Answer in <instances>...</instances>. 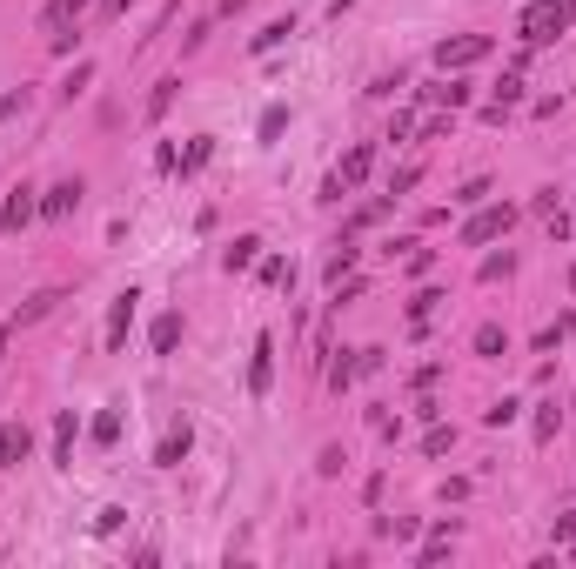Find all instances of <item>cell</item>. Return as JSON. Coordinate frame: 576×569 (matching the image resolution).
Instances as JSON below:
<instances>
[{
	"instance_id": "obj_29",
	"label": "cell",
	"mask_w": 576,
	"mask_h": 569,
	"mask_svg": "<svg viewBox=\"0 0 576 569\" xmlns=\"http://www.w3.org/2000/svg\"><path fill=\"white\" fill-rule=\"evenodd\" d=\"M436 302H443V295H436V288H422L416 302H409V322H416V329H422V322H429V308H436Z\"/></svg>"
},
{
	"instance_id": "obj_22",
	"label": "cell",
	"mask_w": 576,
	"mask_h": 569,
	"mask_svg": "<svg viewBox=\"0 0 576 569\" xmlns=\"http://www.w3.org/2000/svg\"><path fill=\"white\" fill-rule=\"evenodd\" d=\"M262 282H268V288H288V282H295V268H288L282 255H268V262H262Z\"/></svg>"
},
{
	"instance_id": "obj_12",
	"label": "cell",
	"mask_w": 576,
	"mask_h": 569,
	"mask_svg": "<svg viewBox=\"0 0 576 569\" xmlns=\"http://www.w3.org/2000/svg\"><path fill=\"white\" fill-rule=\"evenodd\" d=\"M54 469H74V409L54 416Z\"/></svg>"
},
{
	"instance_id": "obj_7",
	"label": "cell",
	"mask_w": 576,
	"mask_h": 569,
	"mask_svg": "<svg viewBox=\"0 0 576 569\" xmlns=\"http://www.w3.org/2000/svg\"><path fill=\"white\" fill-rule=\"evenodd\" d=\"M369 168H376V148H369V141H355V148L342 154V168H335V181H342V188H355V181H369Z\"/></svg>"
},
{
	"instance_id": "obj_34",
	"label": "cell",
	"mask_w": 576,
	"mask_h": 569,
	"mask_svg": "<svg viewBox=\"0 0 576 569\" xmlns=\"http://www.w3.org/2000/svg\"><path fill=\"white\" fill-rule=\"evenodd\" d=\"M121 516H128V509H101V516H94V536H114V529H121Z\"/></svg>"
},
{
	"instance_id": "obj_2",
	"label": "cell",
	"mask_w": 576,
	"mask_h": 569,
	"mask_svg": "<svg viewBox=\"0 0 576 569\" xmlns=\"http://www.w3.org/2000/svg\"><path fill=\"white\" fill-rule=\"evenodd\" d=\"M510 228H516V208H510V201H496V208H476V215H469V228H463V248H483V241L510 235Z\"/></svg>"
},
{
	"instance_id": "obj_31",
	"label": "cell",
	"mask_w": 576,
	"mask_h": 569,
	"mask_svg": "<svg viewBox=\"0 0 576 569\" xmlns=\"http://www.w3.org/2000/svg\"><path fill=\"white\" fill-rule=\"evenodd\" d=\"M416 181H422V161H409V168H396V181H389V195H409Z\"/></svg>"
},
{
	"instance_id": "obj_33",
	"label": "cell",
	"mask_w": 576,
	"mask_h": 569,
	"mask_svg": "<svg viewBox=\"0 0 576 569\" xmlns=\"http://www.w3.org/2000/svg\"><path fill=\"white\" fill-rule=\"evenodd\" d=\"M382 215H389V201H369V208H355V228H376Z\"/></svg>"
},
{
	"instance_id": "obj_19",
	"label": "cell",
	"mask_w": 576,
	"mask_h": 569,
	"mask_svg": "<svg viewBox=\"0 0 576 569\" xmlns=\"http://www.w3.org/2000/svg\"><path fill=\"white\" fill-rule=\"evenodd\" d=\"M94 442H101V449H114V442H121V416H114V409H101V416H94Z\"/></svg>"
},
{
	"instance_id": "obj_6",
	"label": "cell",
	"mask_w": 576,
	"mask_h": 569,
	"mask_svg": "<svg viewBox=\"0 0 576 569\" xmlns=\"http://www.w3.org/2000/svg\"><path fill=\"white\" fill-rule=\"evenodd\" d=\"M81 208V181H54V188H41V215L47 221H61Z\"/></svg>"
},
{
	"instance_id": "obj_8",
	"label": "cell",
	"mask_w": 576,
	"mask_h": 569,
	"mask_svg": "<svg viewBox=\"0 0 576 569\" xmlns=\"http://www.w3.org/2000/svg\"><path fill=\"white\" fill-rule=\"evenodd\" d=\"M134 302H141V295H134V288H121V295H114V308H108V349H121V342H128Z\"/></svg>"
},
{
	"instance_id": "obj_23",
	"label": "cell",
	"mask_w": 576,
	"mask_h": 569,
	"mask_svg": "<svg viewBox=\"0 0 576 569\" xmlns=\"http://www.w3.org/2000/svg\"><path fill=\"white\" fill-rule=\"evenodd\" d=\"M443 108H469V81H443V88H429Z\"/></svg>"
},
{
	"instance_id": "obj_11",
	"label": "cell",
	"mask_w": 576,
	"mask_h": 569,
	"mask_svg": "<svg viewBox=\"0 0 576 569\" xmlns=\"http://www.w3.org/2000/svg\"><path fill=\"white\" fill-rule=\"evenodd\" d=\"M188 442H195V429H188V422H175V429H168V436H161V449H155V462L161 469H175L181 456H188Z\"/></svg>"
},
{
	"instance_id": "obj_26",
	"label": "cell",
	"mask_w": 576,
	"mask_h": 569,
	"mask_svg": "<svg viewBox=\"0 0 576 569\" xmlns=\"http://www.w3.org/2000/svg\"><path fill=\"white\" fill-rule=\"evenodd\" d=\"M476 355H503V329H496V322L476 329Z\"/></svg>"
},
{
	"instance_id": "obj_3",
	"label": "cell",
	"mask_w": 576,
	"mask_h": 569,
	"mask_svg": "<svg viewBox=\"0 0 576 569\" xmlns=\"http://www.w3.org/2000/svg\"><path fill=\"white\" fill-rule=\"evenodd\" d=\"M489 34H456V41H443L436 47V67H443V74H456V67H476V61H489Z\"/></svg>"
},
{
	"instance_id": "obj_25",
	"label": "cell",
	"mask_w": 576,
	"mask_h": 569,
	"mask_svg": "<svg viewBox=\"0 0 576 569\" xmlns=\"http://www.w3.org/2000/svg\"><path fill=\"white\" fill-rule=\"evenodd\" d=\"M516 101H523V74L510 67V74H503V88H496V108H516Z\"/></svg>"
},
{
	"instance_id": "obj_15",
	"label": "cell",
	"mask_w": 576,
	"mask_h": 569,
	"mask_svg": "<svg viewBox=\"0 0 576 569\" xmlns=\"http://www.w3.org/2000/svg\"><path fill=\"white\" fill-rule=\"evenodd\" d=\"M148 342H155V355H175V342H181V315H161L155 329H148Z\"/></svg>"
},
{
	"instance_id": "obj_13",
	"label": "cell",
	"mask_w": 576,
	"mask_h": 569,
	"mask_svg": "<svg viewBox=\"0 0 576 569\" xmlns=\"http://www.w3.org/2000/svg\"><path fill=\"white\" fill-rule=\"evenodd\" d=\"M88 7H94V0H47V7H41V27H47V34H54V27L81 21V14H88Z\"/></svg>"
},
{
	"instance_id": "obj_21",
	"label": "cell",
	"mask_w": 576,
	"mask_h": 569,
	"mask_svg": "<svg viewBox=\"0 0 576 569\" xmlns=\"http://www.w3.org/2000/svg\"><path fill=\"white\" fill-rule=\"evenodd\" d=\"M556 429H563V416H556V402H543L536 409V442H556Z\"/></svg>"
},
{
	"instance_id": "obj_20",
	"label": "cell",
	"mask_w": 576,
	"mask_h": 569,
	"mask_svg": "<svg viewBox=\"0 0 576 569\" xmlns=\"http://www.w3.org/2000/svg\"><path fill=\"white\" fill-rule=\"evenodd\" d=\"M175 88H181V81H161V88L148 94V121H161V114L175 108Z\"/></svg>"
},
{
	"instance_id": "obj_5",
	"label": "cell",
	"mask_w": 576,
	"mask_h": 569,
	"mask_svg": "<svg viewBox=\"0 0 576 569\" xmlns=\"http://www.w3.org/2000/svg\"><path fill=\"white\" fill-rule=\"evenodd\" d=\"M34 195H41V188H27V181H21V188H7V208H0V228H27V221L41 215V201H34Z\"/></svg>"
},
{
	"instance_id": "obj_14",
	"label": "cell",
	"mask_w": 576,
	"mask_h": 569,
	"mask_svg": "<svg viewBox=\"0 0 576 569\" xmlns=\"http://www.w3.org/2000/svg\"><path fill=\"white\" fill-rule=\"evenodd\" d=\"M208 154H215V134H195V141H188V154H181L175 168H181V175H201V168H208Z\"/></svg>"
},
{
	"instance_id": "obj_39",
	"label": "cell",
	"mask_w": 576,
	"mask_h": 569,
	"mask_svg": "<svg viewBox=\"0 0 576 569\" xmlns=\"http://www.w3.org/2000/svg\"><path fill=\"white\" fill-rule=\"evenodd\" d=\"M128 7H134V0H108V14H128Z\"/></svg>"
},
{
	"instance_id": "obj_24",
	"label": "cell",
	"mask_w": 576,
	"mask_h": 569,
	"mask_svg": "<svg viewBox=\"0 0 576 569\" xmlns=\"http://www.w3.org/2000/svg\"><path fill=\"white\" fill-rule=\"evenodd\" d=\"M88 81H94V67H88V61H74V74H67V81H61V94H67V101H74V94H88Z\"/></svg>"
},
{
	"instance_id": "obj_10",
	"label": "cell",
	"mask_w": 576,
	"mask_h": 569,
	"mask_svg": "<svg viewBox=\"0 0 576 569\" xmlns=\"http://www.w3.org/2000/svg\"><path fill=\"white\" fill-rule=\"evenodd\" d=\"M222 262H228V275L255 268V262H262V235H235V241H228V255H222Z\"/></svg>"
},
{
	"instance_id": "obj_38",
	"label": "cell",
	"mask_w": 576,
	"mask_h": 569,
	"mask_svg": "<svg viewBox=\"0 0 576 569\" xmlns=\"http://www.w3.org/2000/svg\"><path fill=\"white\" fill-rule=\"evenodd\" d=\"M7 342H14V322H7V329H0V355H7Z\"/></svg>"
},
{
	"instance_id": "obj_30",
	"label": "cell",
	"mask_w": 576,
	"mask_h": 569,
	"mask_svg": "<svg viewBox=\"0 0 576 569\" xmlns=\"http://www.w3.org/2000/svg\"><path fill=\"white\" fill-rule=\"evenodd\" d=\"M510 255H483V268H476V275H483V282H503V275H510Z\"/></svg>"
},
{
	"instance_id": "obj_32",
	"label": "cell",
	"mask_w": 576,
	"mask_h": 569,
	"mask_svg": "<svg viewBox=\"0 0 576 569\" xmlns=\"http://www.w3.org/2000/svg\"><path fill=\"white\" fill-rule=\"evenodd\" d=\"M288 41V21H275V27H262V34H255V54H268V47H282Z\"/></svg>"
},
{
	"instance_id": "obj_17",
	"label": "cell",
	"mask_w": 576,
	"mask_h": 569,
	"mask_svg": "<svg viewBox=\"0 0 576 569\" xmlns=\"http://www.w3.org/2000/svg\"><path fill=\"white\" fill-rule=\"evenodd\" d=\"M54 302H61V295H54V288H41V295H34L27 308H14V329H27V322H41V315H47Z\"/></svg>"
},
{
	"instance_id": "obj_1",
	"label": "cell",
	"mask_w": 576,
	"mask_h": 569,
	"mask_svg": "<svg viewBox=\"0 0 576 569\" xmlns=\"http://www.w3.org/2000/svg\"><path fill=\"white\" fill-rule=\"evenodd\" d=\"M570 27H576V0H530L523 21H516V34H523V47H550L556 34H570Z\"/></svg>"
},
{
	"instance_id": "obj_27",
	"label": "cell",
	"mask_w": 576,
	"mask_h": 569,
	"mask_svg": "<svg viewBox=\"0 0 576 569\" xmlns=\"http://www.w3.org/2000/svg\"><path fill=\"white\" fill-rule=\"evenodd\" d=\"M355 375H362V369H355L349 355H342V362H329V389H335V395H342V389H349V382H355Z\"/></svg>"
},
{
	"instance_id": "obj_9",
	"label": "cell",
	"mask_w": 576,
	"mask_h": 569,
	"mask_svg": "<svg viewBox=\"0 0 576 569\" xmlns=\"http://www.w3.org/2000/svg\"><path fill=\"white\" fill-rule=\"evenodd\" d=\"M27 442H34V436H27V422H0V469H14V462L27 456Z\"/></svg>"
},
{
	"instance_id": "obj_4",
	"label": "cell",
	"mask_w": 576,
	"mask_h": 569,
	"mask_svg": "<svg viewBox=\"0 0 576 569\" xmlns=\"http://www.w3.org/2000/svg\"><path fill=\"white\" fill-rule=\"evenodd\" d=\"M275 382V335H255V355H248V395H268Z\"/></svg>"
},
{
	"instance_id": "obj_18",
	"label": "cell",
	"mask_w": 576,
	"mask_h": 569,
	"mask_svg": "<svg viewBox=\"0 0 576 569\" xmlns=\"http://www.w3.org/2000/svg\"><path fill=\"white\" fill-rule=\"evenodd\" d=\"M349 268H355V241H335V255H329V288L342 282Z\"/></svg>"
},
{
	"instance_id": "obj_35",
	"label": "cell",
	"mask_w": 576,
	"mask_h": 569,
	"mask_svg": "<svg viewBox=\"0 0 576 569\" xmlns=\"http://www.w3.org/2000/svg\"><path fill=\"white\" fill-rule=\"evenodd\" d=\"M21 108H27V94H0V121H14Z\"/></svg>"
},
{
	"instance_id": "obj_28",
	"label": "cell",
	"mask_w": 576,
	"mask_h": 569,
	"mask_svg": "<svg viewBox=\"0 0 576 569\" xmlns=\"http://www.w3.org/2000/svg\"><path fill=\"white\" fill-rule=\"evenodd\" d=\"M449 442H456V429H443V422H436V429H429V436H422V456H443Z\"/></svg>"
},
{
	"instance_id": "obj_37",
	"label": "cell",
	"mask_w": 576,
	"mask_h": 569,
	"mask_svg": "<svg viewBox=\"0 0 576 569\" xmlns=\"http://www.w3.org/2000/svg\"><path fill=\"white\" fill-rule=\"evenodd\" d=\"M242 7H248V0H222V14H242Z\"/></svg>"
},
{
	"instance_id": "obj_36",
	"label": "cell",
	"mask_w": 576,
	"mask_h": 569,
	"mask_svg": "<svg viewBox=\"0 0 576 569\" xmlns=\"http://www.w3.org/2000/svg\"><path fill=\"white\" fill-rule=\"evenodd\" d=\"M556 543H576V516H556Z\"/></svg>"
},
{
	"instance_id": "obj_16",
	"label": "cell",
	"mask_w": 576,
	"mask_h": 569,
	"mask_svg": "<svg viewBox=\"0 0 576 569\" xmlns=\"http://www.w3.org/2000/svg\"><path fill=\"white\" fill-rule=\"evenodd\" d=\"M516 416H523V402H516V395H503V402H489V409H483V422H489V429H510Z\"/></svg>"
}]
</instances>
